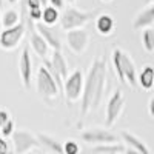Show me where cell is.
Wrapping results in <instances>:
<instances>
[{"label": "cell", "instance_id": "obj_12", "mask_svg": "<svg viewBox=\"0 0 154 154\" xmlns=\"http://www.w3.org/2000/svg\"><path fill=\"white\" fill-rule=\"evenodd\" d=\"M19 74H20L23 88L29 89L31 82H32V59H31V51L28 46H25L22 49V54L19 57Z\"/></svg>", "mask_w": 154, "mask_h": 154}, {"label": "cell", "instance_id": "obj_15", "mask_svg": "<svg viewBox=\"0 0 154 154\" xmlns=\"http://www.w3.org/2000/svg\"><path fill=\"white\" fill-rule=\"evenodd\" d=\"M35 136L38 139L40 148H43L46 152H49V154H65V151H63V143L59 142L56 137L49 136L46 133H37Z\"/></svg>", "mask_w": 154, "mask_h": 154}, {"label": "cell", "instance_id": "obj_19", "mask_svg": "<svg viewBox=\"0 0 154 154\" xmlns=\"http://www.w3.org/2000/svg\"><path fill=\"white\" fill-rule=\"evenodd\" d=\"M139 85L145 91L154 88V68L151 65H145L142 71L139 72Z\"/></svg>", "mask_w": 154, "mask_h": 154}, {"label": "cell", "instance_id": "obj_16", "mask_svg": "<svg viewBox=\"0 0 154 154\" xmlns=\"http://www.w3.org/2000/svg\"><path fill=\"white\" fill-rule=\"evenodd\" d=\"M119 136H120V139L123 140V143H125L128 148H133V149L139 151L140 154H151V151H149V148L146 146V143L143 142L142 139H139L136 134L126 131V130H122Z\"/></svg>", "mask_w": 154, "mask_h": 154}, {"label": "cell", "instance_id": "obj_30", "mask_svg": "<svg viewBox=\"0 0 154 154\" xmlns=\"http://www.w3.org/2000/svg\"><path fill=\"white\" fill-rule=\"evenodd\" d=\"M123 154H140V152L136 151V149H133V148H128V146H126V149H125Z\"/></svg>", "mask_w": 154, "mask_h": 154}, {"label": "cell", "instance_id": "obj_32", "mask_svg": "<svg viewBox=\"0 0 154 154\" xmlns=\"http://www.w3.org/2000/svg\"><path fill=\"white\" fill-rule=\"evenodd\" d=\"M2 19H3V14H2V12H0V29L3 28V23H2Z\"/></svg>", "mask_w": 154, "mask_h": 154}, {"label": "cell", "instance_id": "obj_39", "mask_svg": "<svg viewBox=\"0 0 154 154\" xmlns=\"http://www.w3.org/2000/svg\"><path fill=\"white\" fill-rule=\"evenodd\" d=\"M8 154H16V152H14V151H9V152H8Z\"/></svg>", "mask_w": 154, "mask_h": 154}, {"label": "cell", "instance_id": "obj_40", "mask_svg": "<svg viewBox=\"0 0 154 154\" xmlns=\"http://www.w3.org/2000/svg\"><path fill=\"white\" fill-rule=\"evenodd\" d=\"M25 154H34V152H32V151H29V152H25Z\"/></svg>", "mask_w": 154, "mask_h": 154}, {"label": "cell", "instance_id": "obj_20", "mask_svg": "<svg viewBox=\"0 0 154 154\" xmlns=\"http://www.w3.org/2000/svg\"><path fill=\"white\" fill-rule=\"evenodd\" d=\"M60 12L59 9L53 8V6H45L43 8V17H42V23L48 25V26H54L57 22H60Z\"/></svg>", "mask_w": 154, "mask_h": 154}, {"label": "cell", "instance_id": "obj_33", "mask_svg": "<svg viewBox=\"0 0 154 154\" xmlns=\"http://www.w3.org/2000/svg\"><path fill=\"white\" fill-rule=\"evenodd\" d=\"M100 2H103V3H109V2H112V0H100Z\"/></svg>", "mask_w": 154, "mask_h": 154}, {"label": "cell", "instance_id": "obj_5", "mask_svg": "<svg viewBox=\"0 0 154 154\" xmlns=\"http://www.w3.org/2000/svg\"><path fill=\"white\" fill-rule=\"evenodd\" d=\"M93 19V12L89 11H82L79 8H66L63 11L60 17V26L63 31H72V29H80Z\"/></svg>", "mask_w": 154, "mask_h": 154}, {"label": "cell", "instance_id": "obj_35", "mask_svg": "<svg viewBox=\"0 0 154 154\" xmlns=\"http://www.w3.org/2000/svg\"><path fill=\"white\" fill-rule=\"evenodd\" d=\"M146 3H154V0H145Z\"/></svg>", "mask_w": 154, "mask_h": 154}, {"label": "cell", "instance_id": "obj_36", "mask_svg": "<svg viewBox=\"0 0 154 154\" xmlns=\"http://www.w3.org/2000/svg\"><path fill=\"white\" fill-rule=\"evenodd\" d=\"M65 2H68V3H72V2H75V0H65Z\"/></svg>", "mask_w": 154, "mask_h": 154}, {"label": "cell", "instance_id": "obj_23", "mask_svg": "<svg viewBox=\"0 0 154 154\" xmlns=\"http://www.w3.org/2000/svg\"><path fill=\"white\" fill-rule=\"evenodd\" d=\"M63 151L65 154H80V146L75 140H66L63 143Z\"/></svg>", "mask_w": 154, "mask_h": 154}, {"label": "cell", "instance_id": "obj_3", "mask_svg": "<svg viewBox=\"0 0 154 154\" xmlns=\"http://www.w3.org/2000/svg\"><path fill=\"white\" fill-rule=\"evenodd\" d=\"M35 91L46 103H51L56 100L60 94V86L56 80V77L51 74V71L45 66L40 65L35 74Z\"/></svg>", "mask_w": 154, "mask_h": 154}, {"label": "cell", "instance_id": "obj_17", "mask_svg": "<svg viewBox=\"0 0 154 154\" xmlns=\"http://www.w3.org/2000/svg\"><path fill=\"white\" fill-rule=\"evenodd\" d=\"M126 145L123 143H106V145H93L83 151V154H123Z\"/></svg>", "mask_w": 154, "mask_h": 154}, {"label": "cell", "instance_id": "obj_22", "mask_svg": "<svg viewBox=\"0 0 154 154\" xmlns=\"http://www.w3.org/2000/svg\"><path fill=\"white\" fill-rule=\"evenodd\" d=\"M142 45L146 53H154V29L146 28L142 31Z\"/></svg>", "mask_w": 154, "mask_h": 154}, {"label": "cell", "instance_id": "obj_1", "mask_svg": "<svg viewBox=\"0 0 154 154\" xmlns=\"http://www.w3.org/2000/svg\"><path fill=\"white\" fill-rule=\"evenodd\" d=\"M106 83V60L97 57L85 75V86L80 100V119L86 117L89 112L96 111L103 99Z\"/></svg>", "mask_w": 154, "mask_h": 154}, {"label": "cell", "instance_id": "obj_25", "mask_svg": "<svg viewBox=\"0 0 154 154\" xmlns=\"http://www.w3.org/2000/svg\"><path fill=\"white\" fill-rule=\"evenodd\" d=\"M28 16L32 22H40L43 17V9L42 8H34V9H28Z\"/></svg>", "mask_w": 154, "mask_h": 154}, {"label": "cell", "instance_id": "obj_38", "mask_svg": "<svg viewBox=\"0 0 154 154\" xmlns=\"http://www.w3.org/2000/svg\"><path fill=\"white\" fill-rule=\"evenodd\" d=\"M2 126H3V123H2V122H0V131H2Z\"/></svg>", "mask_w": 154, "mask_h": 154}, {"label": "cell", "instance_id": "obj_7", "mask_svg": "<svg viewBox=\"0 0 154 154\" xmlns=\"http://www.w3.org/2000/svg\"><path fill=\"white\" fill-rule=\"evenodd\" d=\"M80 140L88 145H106V143H119V137L111 133L108 128H89L80 131Z\"/></svg>", "mask_w": 154, "mask_h": 154}, {"label": "cell", "instance_id": "obj_11", "mask_svg": "<svg viewBox=\"0 0 154 154\" xmlns=\"http://www.w3.org/2000/svg\"><path fill=\"white\" fill-rule=\"evenodd\" d=\"M66 43L68 48L72 51L74 54L80 56L88 49L89 45V34L86 29L80 28V29H72L66 32Z\"/></svg>", "mask_w": 154, "mask_h": 154}, {"label": "cell", "instance_id": "obj_31", "mask_svg": "<svg viewBox=\"0 0 154 154\" xmlns=\"http://www.w3.org/2000/svg\"><path fill=\"white\" fill-rule=\"evenodd\" d=\"M8 3H11V5H16V3H20V0H8Z\"/></svg>", "mask_w": 154, "mask_h": 154}, {"label": "cell", "instance_id": "obj_9", "mask_svg": "<svg viewBox=\"0 0 154 154\" xmlns=\"http://www.w3.org/2000/svg\"><path fill=\"white\" fill-rule=\"evenodd\" d=\"M45 66L51 71L56 77V80L59 83V86L63 89V83L68 79V63L65 60V56L62 54V51H53L49 60H45Z\"/></svg>", "mask_w": 154, "mask_h": 154}, {"label": "cell", "instance_id": "obj_28", "mask_svg": "<svg viewBox=\"0 0 154 154\" xmlns=\"http://www.w3.org/2000/svg\"><path fill=\"white\" fill-rule=\"evenodd\" d=\"M49 6H53L56 9H62L63 6H65V0H48Z\"/></svg>", "mask_w": 154, "mask_h": 154}, {"label": "cell", "instance_id": "obj_8", "mask_svg": "<svg viewBox=\"0 0 154 154\" xmlns=\"http://www.w3.org/2000/svg\"><path fill=\"white\" fill-rule=\"evenodd\" d=\"M125 108V96L122 93V89H116V91L109 96L108 103H106V112H105V126L112 128L116 122L119 120V117L123 112Z\"/></svg>", "mask_w": 154, "mask_h": 154}, {"label": "cell", "instance_id": "obj_37", "mask_svg": "<svg viewBox=\"0 0 154 154\" xmlns=\"http://www.w3.org/2000/svg\"><path fill=\"white\" fill-rule=\"evenodd\" d=\"M3 6V0H0V8H2Z\"/></svg>", "mask_w": 154, "mask_h": 154}, {"label": "cell", "instance_id": "obj_4", "mask_svg": "<svg viewBox=\"0 0 154 154\" xmlns=\"http://www.w3.org/2000/svg\"><path fill=\"white\" fill-rule=\"evenodd\" d=\"M83 86H85L83 71L80 68H77L68 75V79L63 83V94H65L66 103H75V102L82 100Z\"/></svg>", "mask_w": 154, "mask_h": 154}, {"label": "cell", "instance_id": "obj_21", "mask_svg": "<svg viewBox=\"0 0 154 154\" xmlns=\"http://www.w3.org/2000/svg\"><path fill=\"white\" fill-rule=\"evenodd\" d=\"M22 22V16L16 9H8L6 12H3V19H2V23H3V29L6 28H12L19 25Z\"/></svg>", "mask_w": 154, "mask_h": 154}, {"label": "cell", "instance_id": "obj_6", "mask_svg": "<svg viewBox=\"0 0 154 154\" xmlns=\"http://www.w3.org/2000/svg\"><path fill=\"white\" fill-rule=\"evenodd\" d=\"M26 31H28V26H26V22L23 19L19 25H16V26L3 29L0 32V48L5 49V51L16 49L19 46V43L23 40Z\"/></svg>", "mask_w": 154, "mask_h": 154}, {"label": "cell", "instance_id": "obj_14", "mask_svg": "<svg viewBox=\"0 0 154 154\" xmlns=\"http://www.w3.org/2000/svg\"><path fill=\"white\" fill-rule=\"evenodd\" d=\"M152 23H154V3H151L149 6L143 8L134 17V20H133V29L143 31V29L149 28Z\"/></svg>", "mask_w": 154, "mask_h": 154}, {"label": "cell", "instance_id": "obj_29", "mask_svg": "<svg viewBox=\"0 0 154 154\" xmlns=\"http://www.w3.org/2000/svg\"><path fill=\"white\" fill-rule=\"evenodd\" d=\"M148 112H149V116L154 119V97H151L149 99V103H148Z\"/></svg>", "mask_w": 154, "mask_h": 154}, {"label": "cell", "instance_id": "obj_24", "mask_svg": "<svg viewBox=\"0 0 154 154\" xmlns=\"http://www.w3.org/2000/svg\"><path fill=\"white\" fill-rule=\"evenodd\" d=\"M14 131H16V128H14V120H8L6 123H3V126H2V131H0V136L2 137H11L12 134H14Z\"/></svg>", "mask_w": 154, "mask_h": 154}, {"label": "cell", "instance_id": "obj_34", "mask_svg": "<svg viewBox=\"0 0 154 154\" xmlns=\"http://www.w3.org/2000/svg\"><path fill=\"white\" fill-rule=\"evenodd\" d=\"M40 2H42V5H46V3H48V0H40Z\"/></svg>", "mask_w": 154, "mask_h": 154}, {"label": "cell", "instance_id": "obj_10", "mask_svg": "<svg viewBox=\"0 0 154 154\" xmlns=\"http://www.w3.org/2000/svg\"><path fill=\"white\" fill-rule=\"evenodd\" d=\"M11 139H12L16 154H25V152L32 151L34 148H40L37 136H34L31 131H26V130H16L14 134L11 136Z\"/></svg>", "mask_w": 154, "mask_h": 154}, {"label": "cell", "instance_id": "obj_2", "mask_svg": "<svg viewBox=\"0 0 154 154\" xmlns=\"http://www.w3.org/2000/svg\"><path fill=\"white\" fill-rule=\"evenodd\" d=\"M111 60H112L116 77L120 80V83L130 85L131 88H137L139 75H137V69H136V65H134L131 56L123 53L120 48L116 46L112 49Z\"/></svg>", "mask_w": 154, "mask_h": 154}, {"label": "cell", "instance_id": "obj_26", "mask_svg": "<svg viewBox=\"0 0 154 154\" xmlns=\"http://www.w3.org/2000/svg\"><path fill=\"white\" fill-rule=\"evenodd\" d=\"M11 149H9V145L6 142V139L0 136V154H8Z\"/></svg>", "mask_w": 154, "mask_h": 154}, {"label": "cell", "instance_id": "obj_13", "mask_svg": "<svg viewBox=\"0 0 154 154\" xmlns=\"http://www.w3.org/2000/svg\"><path fill=\"white\" fill-rule=\"evenodd\" d=\"M35 29L46 40L49 48H53V51H62V40H60V37L56 34V31L53 29V26H48V25H45L42 22H37L35 23Z\"/></svg>", "mask_w": 154, "mask_h": 154}, {"label": "cell", "instance_id": "obj_18", "mask_svg": "<svg viewBox=\"0 0 154 154\" xmlns=\"http://www.w3.org/2000/svg\"><path fill=\"white\" fill-rule=\"evenodd\" d=\"M114 28H116V22H114L112 16H109V14H100L96 19V31L100 35H103V37L111 35Z\"/></svg>", "mask_w": 154, "mask_h": 154}, {"label": "cell", "instance_id": "obj_27", "mask_svg": "<svg viewBox=\"0 0 154 154\" xmlns=\"http://www.w3.org/2000/svg\"><path fill=\"white\" fill-rule=\"evenodd\" d=\"M8 120H11V114L8 109H3V108H0V122L2 123H6Z\"/></svg>", "mask_w": 154, "mask_h": 154}]
</instances>
